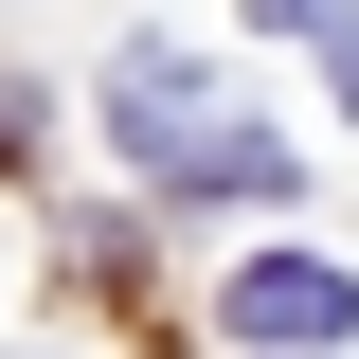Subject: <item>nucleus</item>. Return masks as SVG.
Returning <instances> with one entry per match:
<instances>
[{
	"mask_svg": "<svg viewBox=\"0 0 359 359\" xmlns=\"http://www.w3.org/2000/svg\"><path fill=\"white\" fill-rule=\"evenodd\" d=\"M108 144H126V162H162V180H198V162L233 144V108L198 90V54L144 36V54H108Z\"/></svg>",
	"mask_w": 359,
	"mask_h": 359,
	"instance_id": "f257e3e1",
	"label": "nucleus"
},
{
	"mask_svg": "<svg viewBox=\"0 0 359 359\" xmlns=\"http://www.w3.org/2000/svg\"><path fill=\"white\" fill-rule=\"evenodd\" d=\"M216 323H233L252 359H306V341H341V323H359V269H323V252H252V269L216 287Z\"/></svg>",
	"mask_w": 359,
	"mask_h": 359,
	"instance_id": "f03ea898",
	"label": "nucleus"
},
{
	"mask_svg": "<svg viewBox=\"0 0 359 359\" xmlns=\"http://www.w3.org/2000/svg\"><path fill=\"white\" fill-rule=\"evenodd\" d=\"M269 36H323V72H341V108H359V0H269Z\"/></svg>",
	"mask_w": 359,
	"mask_h": 359,
	"instance_id": "20e7f679",
	"label": "nucleus"
},
{
	"mask_svg": "<svg viewBox=\"0 0 359 359\" xmlns=\"http://www.w3.org/2000/svg\"><path fill=\"white\" fill-rule=\"evenodd\" d=\"M180 198H306V180H287V144H269V126H233V144H216V162L180 180Z\"/></svg>",
	"mask_w": 359,
	"mask_h": 359,
	"instance_id": "7ed1b4c3",
	"label": "nucleus"
}]
</instances>
